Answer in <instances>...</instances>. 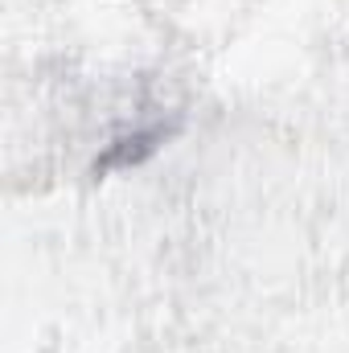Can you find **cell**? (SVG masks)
Segmentation results:
<instances>
[{
	"label": "cell",
	"mask_w": 349,
	"mask_h": 353,
	"mask_svg": "<svg viewBox=\"0 0 349 353\" xmlns=\"http://www.w3.org/2000/svg\"><path fill=\"white\" fill-rule=\"evenodd\" d=\"M165 132H136L132 140H119L123 148H115V152H107L103 157V169H128V165H136L140 157H148L152 148H157V140H161Z\"/></svg>",
	"instance_id": "6da1fadb"
}]
</instances>
